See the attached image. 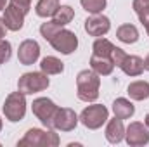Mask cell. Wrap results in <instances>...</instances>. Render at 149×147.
<instances>
[{"label":"cell","instance_id":"6da1fadb","mask_svg":"<svg viewBox=\"0 0 149 147\" xmlns=\"http://www.w3.org/2000/svg\"><path fill=\"white\" fill-rule=\"evenodd\" d=\"M101 76L94 69H83L76 74V95L83 102H95L99 99Z\"/></svg>","mask_w":149,"mask_h":147},{"label":"cell","instance_id":"7a4b0ae2","mask_svg":"<svg viewBox=\"0 0 149 147\" xmlns=\"http://www.w3.org/2000/svg\"><path fill=\"white\" fill-rule=\"evenodd\" d=\"M26 95L23 92H10L5 97V102L2 106L3 109V116L7 121L10 123H17L26 116Z\"/></svg>","mask_w":149,"mask_h":147},{"label":"cell","instance_id":"3957f363","mask_svg":"<svg viewBox=\"0 0 149 147\" xmlns=\"http://www.w3.org/2000/svg\"><path fill=\"white\" fill-rule=\"evenodd\" d=\"M49 85H50L49 74H45L43 71L24 73L17 80V90L23 92L24 95H33L38 92H43V90H47Z\"/></svg>","mask_w":149,"mask_h":147},{"label":"cell","instance_id":"277c9868","mask_svg":"<svg viewBox=\"0 0 149 147\" xmlns=\"http://www.w3.org/2000/svg\"><path fill=\"white\" fill-rule=\"evenodd\" d=\"M81 125L88 130H99L104 123H108L109 119V111L106 106L102 104H92L87 106L85 109L81 111V114L78 116Z\"/></svg>","mask_w":149,"mask_h":147},{"label":"cell","instance_id":"5b68a950","mask_svg":"<svg viewBox=\"0 0 149 147\" xmlns=\"http://www.w3.org/2000/svg\"><path fill=\"white\" fill-rule=\"evenodd\" d=\"M57 109L59 107L56 106V102L52 99H49V97H38V99L33 101V104H31L33 114L37 116L38 121L43 126H47V128H54L52 123H54V116H56Z\"/></svg>","mask_w":149,"mask_h":147},{"label":"cell","instance_id":"8992f818","mask_svg":"<svg viewBox=\"0 0 149 147\" xmlns=\"http://www.w3.org/2000/svg\"><path fill=\"white\" fill-rule=\"evenodd\" d=\"M49 43H50V47L54 50H57L63 55H70V54H73L74 50L78 49V38H76V35L71 30H64V28H61L56 33V37H52V40Z\"/></svg>","mask_w":149,"mask_h":147},{"label":"cell","instance_id":"52a82bcc","mask_svg":"<svg viewBox=\"0 0 149 147\" xmlns=\"http://www.w3.org/2000/svg\"><path fill=\"white\" fill-rule=\"evenodd\" d=\"M125 140L130 147H142L149 144V128L141 121H132L125 128Z\"/></svg>","mask_w":149,"mask_h":147},{"label":"cell","instance_id":"ba28073f","mask_svg":"<svg viewBox=\"0 0 149 147\" xmlns=\"http://www.w3.org/2000/svg\"><path fill=\"white\" fill-rule=\"evenodd\" d=\"M78 121H80V118L73 109L59 107L56 116H54L52 126H54V130H59V132H73L78 125Z\"/></svg>","mask_w":149,"mask_h":147},{"label":"cell","instance_id":"9c48e42d","mask_svg":"<svg viewBox=\"0 0 149 147\" xmlns=\"http://www.w3.org/2000/svg\"><path fill=\"white\" fill-rule=\"evenodd\" d=\"M38 57H40V45H38V42L30 40V38L21 42V45L17 49V59H19V62L23 66L35 64L38 61Z\"/></svg>","mask_w":149,"mask_h":147},{"label":"cell","instance_id":"30bf717a","mask_svg":"<svg viewBox=\"0 0 149 147\" xmlns=\"http://www.w3.org/2000/svg\"><path fill=\"white\" fill-rule=\"evenodd\" d=\"M109 30H111V21H109V17H106L102 14H92L85 21V31L90 37H104Z\"/></svg>","mask_w":149,"mask_h":147},{"label":"cell","instance_id":"8fae6325","mask_svg":"<svg viewBox=\"0 0 149 147\" xmlns=\"http://www.w3.org/2000/svg\"><path fill=\"white\" fill-rule=\"evenodd\" d=\"M24 12L23 10H19L17 7H14L12 3H9L5 9H3V16H2V19H3V24H5V28L9 30V31H19L23 26H24Z\"/></svg>","mask_w":149,"mask_h":147},{"label":"cell","instance_id":"7c38bea8","mask_svg":"<svg viewBox=\"0 0 149 147\" xmlns=\"http://www.w3.org/2000/svg\"><path fill=\"white\" fill-rule=\"evenodd\" d=\"M118 68L127 76H141L144 73V59H141L139 55H128L127 54Z\"/></svg>","mask_w":149,"mask_h":147},{"label":"cell","instance_id":"4fadbf2b","mask_svg":"<svg viewBox=\"0 0 149 147\" xmlns=\"http://www.w3.org/2000/svg\"><path fill=\"white\" fill-rule=\"evenodd\" d=\"M108 142L111 144H120L123 139H125V126H123V119L120 118H113L108 119V125H106V132H104Z\"/></svg>","mask_w":149,"mask_h":147},{"label":"cell","instance_id":"5bb4252c","mask_svg":"<svg viewBox=\"0 0 149 147\" xmlns=\"http://www.w3.org/2000/svg\"><path fill=\"white\" fill-rule=\"evenodd\" d=\"M114 62L111 57H102V55H94L90 57V69H94L99 76H109L114 69Z\"/></svg>","mask_w":149,"mask_h":147},{"label":"cell","instance_id":"9a60e30c","mask_svg":"<svg viewBox=\"0 0 149 147\" xmlns=\"http://www.w3.org/2000/svg\"><path fill=\"white\" fill-rule=\"evenodd\" d=\"M17 146L23 147V146H30V147H45V130L42 128H30L24 137L17 142Z\"/></svg>","mask_w":149,"mask_h":147},{"label":"cell","instance_id":"2e32d148","mask_svg":"<svg viewBox=\"0 0 149 147\" xmlns=\"http://www.w3.org/2000/svg\"><path fill=\"white\" fill-rule=\"evenodd\" d=\"M113 112H114V116L120 118V119H128V118H132V116L135 114V106H134L128 99L118 97V99L113 102Z\"/></svg>","mask_w":149,"mask_h":147},{"label":"cell","instance_id":"e0dca14e","mask_svg":"<svg viewBox=\"0 0 149 147\" xmlns=\"http://www.w3.org/2000/svg\"><path fill=\"white\" fill-rule=\"evenodd\" d=\"M127 94L132 101H146L149 99V83L144 80L132 81L127 88Z\"/></svg>","mask_w":149,"mask_h":147},{"label":"cell","instance_id":"ac0fdd59","mask_svg":"<svg viewBox=\"0 0 149 147\" xmlns=\"http://www.w3.org/2000/svg\"><path fill=\"white\" fill-rule=\"evenodd\" d=\"M40 71H43L45 74H61L64 71V62L54 55H47L40 61Z\"/></svg>","mask_w":149,"mask_h":147},{"label":"cell","instance_id":"d6986e66","mask_svg":"<svg viewBox=\"0 0 149 147\" xmlns=\"http://www.w3.org/2000/svg\"><path fill=\"white\" fill-rule=\"evenodd\" d=\"M116 38L123 43H135L139 40V30L134 24H121L116 30Z\"/></svg>","mask_w":149,"mask_h":147},{"label":"cell","instance_id":"ffe728a7","mask_svg":"<svg viewBox=\"0 0 149 147\" xmlns=\"http://www.w3.org/2000/svg\"><path fill=\"white\" fill-rule=\"evenodd\" d=\"M73 17H74V9L71 5H59L57 10L52 16V21L59 26H66L73 21Z\"/></svg>","mask_w":149,"mask_h":147},{"label":"cell","instance_id":"44dd1931","mask_svg":"<svg viewBox=\"0 0 149 147\" xmlns=\"http://www.w3.org/2000/svg\"><path fill=\"white\" fill-rule=\"evenodd\" d=\"M59 7V0H38L35 12L38 17H52Z\"/></svg>","mask_w":149,"mask_h":147},{"label":"cell","instance_id":"7402d4cb","mask_svg":"<svg viewBox=\"0 0 149 147\" xmlns=\"http://www.w3.org/2000/svg\"><path fill=\"white\" fill-rule=\"evenodd\" d=\"M114 47H116V45H113L108 38L99 37L94 42V45H92V54H94V55H102V57H111Z\"/></svg>","mask_w":149,"mask_h":147},{"label":"cell","instance_id":"603a6c76","mask_svg":"<svg viewBox=\"0 0 149 147\" xmlns=\"http://www.w3.org/2000/svg\"><path fill=\"white\" fill-rule=\"evenodd\" d=\"M132 7L139 17V21L146 26L149 23V0H134L132 2Z\"/></svg>","mask_w":149,"mask_h":147},{"label":"cell","instance_id":"cb8c5ba5","mask_svg":"<svg viewBox=\"0 0 149 147\" xmlns=\"http://www.w3.org/2000/svg\"><path fill=\"white\" fill-rule=\"evenodd\" d=\"M80 3L88 14H101L108 5L106 0H80Z\"/></svg>","mask_w":149,"mask_h":147},{"label":"cell","instance_id":"d4e9b609","mask_svg":"<svg viewBox=\"0 0 149 147\" xmlns=\"http://www.w3.org/2000/svg\"><path fill=\"white\" fill-rule=\"evenodd\" d=\"M63 26H59V24H56L54 21H47V23H43L42 26H40V35L45 38L47 42H50L52 37H56V33L61 30Z\"/></svg>","mask_w":149,"mask_h":147},{"label":"cell","instance_id":"484cf974","mask_svg":"<svg viewBox=\"0 0 149 147\" xmlns=\"http://www.w3.org/2000/svg\"><path fill=\"white\" fill-rule=\"evenodd\" d=\"M10 55H12V45H10V42L0 40V64L9 62Z\"/></svg>","mask_w":149,"mask_h":147},{"label":"cell","instance_id":"4316f807","mask_svg":"<svg viewBox=\"0 0 149 147\" xmlns=\"http://www.w3.org/2000/svg\"><path fill=\"white\" fill-rule=\"evenodd\" d=\"M59 135L54 132V128H47L45 130V147H56L59 146Z\"/></svg>","mask_w":149,"mask_h":147},{"label":"cell","instance_id":"83f0119b","mask_svg":"<svg viewBox=\"0 0 149 147\" xmlns=\"http://www.w3.org/2000/svg\"><path fill=\"white\" fill-rule=\"evenodd\" d=\"M125 55H127V52H125L123 49H120V47H114V49H113L111 59H113V62H114V66H116V68L121 64V61H123V57H125Z\"/></svg>","mask_w":149,"mask_h":147},{"label":"cell","instance_id":"f1b7e54d","mask_svg":"<svg viewBox=\"0 0 149 147\" xmlns=\"http://www.w3.org/2000/svg\"><path fill=\"white\" fill-rule=\"evenodd\" d=\"M10 3L14 7H17L19 10H23L24 14H28L31 9V0H10Z\"/></svg>","mask_w":149,"mask_h":147},{"label":"cell","instance_id":"f546056e","mask_svg":"<svg viewBox=\"0 0 149 147\" xmlns=\"http://www.w3.org/2000/svg\"><path fill=\"white\" fill-rule=\"evenodd\" d=\"M5 33H7V28H5V24H3V19L0 17V40L5 38Z\"/></svg>","mask_w":149,"mask_h":147},{"label":"cell","instance_id":"4dcf8cb0","mask_svg":"<svg viewBox=\"0 0 149 147\" xmlns=\"http://www.w3.org/2000/svg\"><path fill=\"white\" fill-rule=\"evenodd\" d=\"M144 69H146V71H149V54L146 55V59H144Z\"/></svg>","mask_w":149,"mask_h":147},{"label":"cell","instance_id":"1f68e13d","mask_svg":"<svg viewBox=\"0 0 149 147\" xmlns=\"http://www.w3.org/2000/svg\"><path fill=\"white\" fill-rule=\"evenodd\" d=\"M7 7V0H0V10H3Z\"/></svg>","mask_w":149,"mask_h":147},{"label":"cell","instance_id":"d6a6232c","mask_svg":"<svg viewBox=\"0 0 149 147\" xmlns=\"http://www.w3.org/2000/svg\"><path fill=\"white\" fill-rule=\"evenodd\" d=\"M144 125L149 128V114H146V118H144Z\"/></svg>","mask_w":149,"mask_h":147},{"label":"cell","instance_id":"836d02e7","mask_svg":"<svg viewBox=\"0 0 149 147\" xmlns=\"http://www.w3.org/2000/svg\"><path fill=\"white\" fill-rule=\"evenodd\" d=\"M144 28H146V31H148V37H149V23L146 24V26H144Z\"/></svg>","mask_w":149,"mask_h":147},{"label":"cell","instance_id":"e575fe53","mask_svg":"<svg viewBox=\"0 0 149 147\" xmlns=\"http://www.w3.org/2000/svg\"><path fill=\"white\" fill-rule=\"evenodd\" d=\"M2 126H3V121H2V118H0V132H2Z\"/></svg>","mask_w":149,"mask_h":147}]
</instances>
